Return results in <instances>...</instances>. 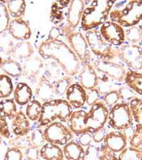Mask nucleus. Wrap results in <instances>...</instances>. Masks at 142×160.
<instances>
[{"label": "nucleus", "mask_w": 142, "mask_h": 160, "mask_svg": "<svg viewBox=\"0 0 142 160\" xmlns=\"http://www.w3.org/2000/svg\"><path fill=\"white\" fill-rule=\"evenodd\" d=\"M125 39L127 40L131 44L137 45L142 41V32L140 26H134L129 27L125 30Z\"/></svg>", "instance_id": "nucleus-34"}, {"label": "nucleus", "mask_w": 142, "mask_h": 160, "mask_svg": "<svg viewBox=\"0 0 142 160\" xmlns=\"http://www.w3.org/2000/svg\"><path fill=\"white\" fill-rule=\"evenodd\" d=\"M31 142L33 146L38 148H41L46 144V140L43 130L40 128L33 130L30 136Z\"/></svg>", "instance_id": "nucleus-37"}, {"label": "nucleus", "mask_w": 142, "mask_h": 160, "mask_svg": "<svg viewBox=\"0 0 142 160\" xmlns=\"http://www.w3.org/2000/svg\"><path fill=\"white\" fill-rule=\"evenodd\" d=\"M38 53L45 60L53 59L67 76L73 77L79 73L81 63L70 46L61 39H47L38 46Z\"/></svg>", "instance_id": "nucleus-1"}, {"label": "nucleus", "mask_w": 142, "mask_h": 160, "mask_svg": "<svg viewBox=\"0 0 142 160\" xmlns=\"http://www.w3.org/2000/svg\"><path fill=\"white\" fill-rule=\"evenodd\" d=\"M2 68L6 75L9 77H19L23 73L22 66L21 64L14 60L4 61L2 63Z\"/></svg>", "instance_id": "nucleus-30"}, {"label": "nucleus", "mask_w": 142, "mask_h": 160, "mask_svg": "<svg viewBox=\"0 0 142 160\" xmlns=\"http://www.w3.org/2000/svg\"><path fill=\"white\" fill-rule=\"evenodd\" d=\"M115 3L114 0L92 1L89 6L85 7L82 14L81 21L82 30L85 32L93 30L107 22Z\"/></svg>", "instance_id": "nucleus-2"}, {"label": "nucleus", "mask_w": 142, "mask_h": 160, "mask_svg": "<svg viewBox=\"0 0 142 160\" xmlns=\"http://www.w3.org/2000/svg\"><path fill=\"white\" fill-rule=\"evenodd\" d=\"M92 140V135L89 132L83 133L79 135V143L82 147H88L91 144Z\"/></svg>", "instance_id": "nucleus-47"}, {"label": "nucleus", "mask_w": 142, "mask_h": 160, "mask_svg": "<svg viewBox=\"0 0 142 160\" xmlns=\"http://www.w3.org/2000/svg\"><path fill=\"white\" fill-rule=\"evenodd\" d=\"M140 28H141V32H142V23H141V24L140 26Z\"/></svg>", "instance_id": "nucleus-52"}, {"label": "nucleus", "mask_w": 142, "mask_h": 160, "mask_svg": "<svg viewBox=\"0 0 142 160\" xmlns=\"http://www.w3.org/2000/svg\"><path fill=\"white\" fill-rule=\"evenodd\" d=\"M117 56L125 65L134 71L142 70V48L139 45L126 44L117 51Z\"/></svg>", "instance_id": "nucleus-9"}, {"label": "nucleus", "mask_w": 142, "mask_h": 160, "mask_svg": "<svg viewBox=\"0 0 142 160\" xmlns=\"http://www.w3.org/2000/svg\"><path fill=\"white\" fill-rule=\"evenodd\" d=\"M98 160H118L115 154L110 152H102Z\"/></svg>", "instance_id": "nucleus-49"}, {"label": "nucleus", "mask_w": 142, "mask_h": 160, "mask_svg": "<svg viewBox=\"0 0 142 160\" xmlns=\"http://www.w3.org/2000/svg\"><path fill=\"white\" fill-rule=\"evenodd\" d=\"M14 92L12 78L6 74L0 75V98L6 99Z\"/></svg>", "instance_id": "nucleus-33"}, {"label": "nucleus", "mask_w": 142, "mask_h": 160, "mask_svg": "<svg viewBox=\"0 0 142 160\" xmlns=\"http://www.w3.org/2000/svg\"><path fill=\"white\" fill-rule=\"evenodd\" d=\"M141 48H142V47H141Z\"/></svg>", "instance_id": "nucleus-53"}, {"label": "nucleus", "mask_w": 142, "mask_h": 160, "mask_svg": "<svg viewBox=\"0 0 142 160\" xmlns=\"http://www.w3.org/2000/svg\"><path fill=\"white\" fill-rule=\"evenodd\" d=\"M108 132L107 130L105 128H103L98 130L96 132L92 135V140L94 141L95 143H101L103 140H105L106 135H107Z\"/></svg>", "instance_id": "nucleus-46"}, {"label": "nucleus", "mask_w": 142, "mask_h": 160, "mask_svg": "<svg viewBox=\"0 0 142 160\" xmlns=\"http://www.w3.org/2000/svg\"><path fill=\"white\" fill-rule=\"evenodd\" d=\"M66 100L72 108L79 109L86 103L87 92L79 83H73L68 88L66 93Z\"/></svg>", "instance_id": "nucleus-18"}, {"label": "nucleus", "mask_w": 142, "mask_h": 160, "mask_svg": "<svg viewBox=\"0 0 142 160\" xmlns=\"http://www.w3.org/2000/svg\"><path fill=\"white\" fill-rule=\"evenodd\" d=\"M43 68L42 60L38 57L28 58L24 62L23 71H25L27 76L30 79H34L39 74Z\"/></svg>", "instance_id": "nucleus-25"}, {"label": "nucleus", "mask_w": 142, "mask_h": 160, "mask_svg": "<svg viewBox=\"0 0 142 160\" xmlns=\"http://www.w3.org/2000/svg\"><path fill=\"white\" fill-rule=\"evenodd\" d=\"M118 160H142V151L133 147H126L120 152Z\"/></svg>", "instance_id": "nucleus-35"}, {"label": "nucleus", "mask_w": 142, "mask_h": 160, "mask_svg": "<svg viewBox=\"0 0 142 160\" xmlns=\"http://www.w3.org/2000/svg\"><path fill=\"white\" fill-rule=\"evenodd\" d=\"M2 136L0 135V144L2 143Z\"/></svg>", "instance_id": "nucleus-51"}, {"label": "nucleus", "mask_w": 142, "mask_h": 160, "mask_svg": "<svg viewBox=\"0 0 142 160\" xmlns=\"http://www.w3.org/2000/svg\"><path fill=\"white\" fill-rule=\"evenodd\" d=\"M85 9V3L81 0L71 1L67 8L66 19L68 27L74 29L81 22V18Z\"/></svg>", "instance_id": "nucleus-19"}, {"label": "nucleus", "mask_w": 142, "mask_h": 160, "mask_svg": "<svg viewBox=\"0 0 142 160\" xmlns=\"http://www.w3.org/2000/svg\"><path fill=\"white\" fill-rule=\"evenodd\" d=\"M120 100V95L117 90H110L106 92L103 95L102 101L105 103L106 106L108 108V109H111L114 105H115L119 102V100Z\"/></svg>", "instance_id": "nucleus-38"}, {"label": "nucleus", "mask_w": 142, "mask_h": 160, "mask_svg": "<svg viewBox=\"0 0 142 160\" xmlns=\"http://www.w3.org/2000/svg\"><path fill=\"white\" fill-rule=\"evenodd\" d=\"M119 95H120V99L123 102H129L131 101L133 99L136 98V92H134L130 88H129L127 86H124L120 88L118 90Z\"/></svg>", "instance_id": "nucleus-41"}, {"label": "nucleus", "mask_w": 142, "mask_h": 160, "mask_svg": "<svg viewBox=\"0 0 142 160\" xmlns=\"http://www.w3.org/2000/svg\"><path fill=\"white\" fill-rule=\"evenodd\" d=\"M70 0H62L53 2L51 12L50 15V19L53 24H58L64 19L66 14L64 12V9L70 3Z\"/></svg>", "instance_id": "nucleus-27"}, {"label": "nucleus", "mask_w": 142, "mask_h": 160, "mask_svg": "<svg viewBox=\"0 0 142 160\" xmlns=\"http://www.w3.org/2000/svg\"><path fill=\"white\" fill-rule=\"evenodd\" d=\"M23 153L20 149L17 148H9L5 154L4 160H22Z\"/></svg>", "instance_id": "nucleus-42"}, {"label": "nucleus", "mask_w": 142, "mask_h": 160, "mask_svg": "<svg viewBox=\"0 0 142 160\" xmlns=\"http://www.w3.org/2000/svg\"><path fill=\"white\" fill-rule=\"evenodd\" d=\"M9 16L7 7L0 2V33L8 29Z\"/></svg>", "instance_id": "nucleus-39"}, {"label": "nucleus", "mask_w": 142, "mask_h": 160, "mask_svg": "<svg viewBox=\"0 0 142 160\" xmlns=\"http://www.w3.org/2000/svg\"><path fill=\"white\" fill-rule=\"evenodd\" d=\"M130 106L135 130L129 144L130 146L142 151V100L136 98L130 102Z\"/></svg>", "instance_id": "nucleus-11"}, {"label": "nucleus", "mask_w": 142, "mask_h": 160, "mask_svg": "<svg viewBox=\"0 0 142 160\" xmlns=\"http://www.w3.org/2000/svg\"><path fill=\"white\" fill-rule=\"evenodd\" d=\"M0 135L6 138H9L10 137V131L7 118L2 115H0Z\"/></svg>", "instance_id": "nucleus-45"}, {"label": "nucleus", "mask_w": 142, "mask_h": 160, "mask_svg": "<svg viewBox=\"0 0 142 160\" xmlns=\"http://www.w3.org/2000/svg\"><path fill=\"white\" fill-rule=\"evenodd\" d=\"M129 143L128 139L122 132V131L113 130L109 132L106 135L103 144L101 146L100 153L110 152L112 153H120L124 150Z\"/></svg>", "instance_id": "nucleus-12"}, {"label": "nucleus", "mask_w": 142, "mask_h": 160, "mask_svg": "<svg viewBox=\"0 0 142 160\" xmlns=\"http://www.w3.org/2000/svg\"><path fill=\"white\" fill-rule=\"evenodd\" d=\"M7 4V8L10 16L14 19H22L27 8V4L24 0L4 2Z\"/></svg>", "instance_id": "nucleus-28"}, {"label": "nucleus", "mask_w": 142, "mask_h": 160, "mask_svg": "<svg viewBox=\"0 0 142 160\" xmlns=\"http://www.w3.org/2000/svg\"><path fill=\"white\" fill-rule=\"evenodd\" d=\"M95 70L108 78H111L117 82L125 81L126 71L124 67L119 63H113L110 61L98 60L94 64Z\"/></svg>", "instance_id": "nucleus-13"}, {"label": "nucleus", "mask_w": 142, "mask_h": 160, "mask_svg": "<svg viewBox=\"0 0 142 160\" xmlns=\"http://www.w3.org/2000/svg\"><path fill=\"white\" fill-rule=\"evenodd\" d=\"M61 29L66 37L70 48L77 56L81 63H90L91 51L84 36L81 32L71 29L68 26Z\"/></svg>", "instance_id": "nucleus-7"}, {"label": "nucleus", "mask_w": 142, "mask_h": 160, "mask_svg": "<svg viewBox=\"0 0 142 160\" xmlns=\"http://www.w3.org/2000/svg\"><path fill=\"white\" fill-rule=\"evenodd\" d=\"M12 53L14 57L19 59L28 58L33 53V48L28 41H21L14 46Z\"/></svg>", "instance_id": "nucleus-29"}, {"label": "nucleus", "mask_w": 142, "mask_h": 160, "mask_svg": "<svg viewBox=\"0 0 142 160\" xmlns=\"http://www.w3.org/2000/svg\"><path fill=\"white\" fill-rule=\"evenodd\" d=\"M63 152L66 160H85V151L79 142L71 141L63 146Z\"/></svg>", "instance_id": "nucleus-23"}, {"label": "nucleus", "mask_w": 142, "mask_h": 160, "mask_svg": "<svg viewBox=\"0 0 142 160\" xmlns=\"http://www.w3.org/2000/svg\"><path fill=\"white\" fill-rule=\"evenodd\" d=\"M2 61H3V60H2V58H1V56H0V66H2Z\"/></svg>", "instance_id": "nucleus-50"}, {"label": "nucleus", "mask_w": 142, "mask_h": 160, "mask_svg": "<svg viewBox=\"0 0 142 160\" xmlns=\"http://www.w3.org/2000/svg\"><path fill=\"white\" fill-rule=\"evenodd\" d=\"M73 112V108L66 100L53 99L44 102L41 116L37 121L38 127L47 126L56 120L67 122Z\"/></svg>", "instance_id": "nucleus-3"}, {"label": "nucleus", "mask_w": 142, "mask_h": 160, "mask_svg": "<svg viewBox=\"0 0 142 160\" xmlns=\"http://www.w3.org/2000/svg\"><path fill=\"white\" fill-rule=\"evenodd\" d=\"M108 126L114 130L123 131L133 123L130 103L119 102L109 111L107 120Z\"/></svg>", "instance_id": "nucleus-6"}, {"label": "nucleus", "mask_w": 142, "mask_h": 160, "mask_svg": "<svg viewBox=\"0 0 142 160\" xmlns=\"http://www.w3.org/2000/svg\"><path fill=\"white\" fill-rule=\"evenodd\" d=\"M14 101L21 106L27 105L33 98V91L26 82H19L14 90Z\"/></svg>", "instance_id": "nucleus-22"}, {"label": "nucleus", "mask_w": 142, "mask_h": 160, "mask_svg": "<svg viewBox=\"0 0 142 160\" xmlns=\"http://www.w3.org/2000/svg\"><path fill=\"white\" fill-rule=\"evenodd\" d=\"M109 115V109L103 102L96 103L91 106L87 112V125L89 133L93 135L100 129L105 128Z\"/></svg>", "instance_id": "nucleus-10"}, {"label": "nucleus", "mask_w": 142, "mask_h": 160, "mask_svg": "<svg viewBox=\"0 0 142 160\" xmlns=\"http://www.w3.org/2000/svg\"><path fill=\"white\" fill-rule=\"evenodd\" d=\"M85 37L90 51L101 60L111 61L117 55V52L112 48V45L102 37L100 31H88L85 33Z\"/></svg>", "instance_id": "nucleus-5"}, {"label": "nucleus", "mask_w": 142, "mask_h": 160, "mask_svg": "<svg viewBox=\"0 0 142 160\" xmlns=\"http://www.w3.org/2000/svg\"><path fill=\"white\" fill-rule=\"evenodd\" d=\"M125 82L134 92L142 95V73L129 70L126 72Z\"/></svg>", "instance_id": "nucleus-26"}, {"label": "nucleus", "mask_w": 142, "mask_h": 160, "mask_svg": "<svg viewBox=\"0 0 142 160\" xmlns=\"http://www.w3.org/2000/svg\"><path fill=\"white\" fill-rule=\"evenodd\" d=\"M61 28L58 27H53L50 31L48 34V39L53 40V39H58L59 36L61 34Z\"/></svg>", "instance_id": "nucleus-48"}, {"label": "nucleus", "mask_w": 142, "mask_h": 160, "mask_svg": "<svg viewBox=\"0 0 142 160\" xmlns=\"http://www.w3.org/2000/svg\"><path fill=\"white\" fill-rule=\"evenodd\" d=\"M43 134L47 142L59 146L66 145L73 139V133L61 122H54L46 126Z\"/></svg>", "instance_id": "nucleus-8"}, {"label": "nucleus", "mask_w": 142, "mask_h": 160, "mask_svg": "<svg viewBox=\"0 0 142 160\" xmlns=\"http://www.w3.org/2000/svg\"><path fill=\"white\" fill-rule=\"evenodd\" d=\"M82 67L78 73L79 84L85 90L94 88L99 84V78L93 65L90 63H81Z\"/></svg>", "instance_id": "nucleus-15"}, {"label": "nucleus", "mask_w": 142, "mask_h": 160, "mask_svg": "<svg viewBox=\"0 0 142 160\" xmlns=\"http://www.w3.org/2000/svg\"><path fill=\"white\" fill-rule=\"evenodd\" d=\"M100 32L105 39L115 46L122 45L125 41V33L123 27L117 23L108 21L100 27Z\"/></svg>", "instance_id": "nucleus-14"}, {"label": "nucleus", "mask_w": 142, "mask_h": 160, "mask_svg": "<svg viewBox=\"0 0 142 160\" xmlns=\"http://www.w3.org/2000/svg\"><path fill=\"white\" fill-rule=\"evenodd\" d=\"M102 99L103 95H102L101 92L97 88L90 90L87 92L86 103L88 105V106H92L96 103L102 102Z\"/></svg>", "instance_id": "nucleus-40"}, {"label": "nucleus", "mask_w": 142, "mask_h": 160, "mask_svg": "<svg viewBox=\"0 0 142 160\" xmlns=\"http://www.w3.org/2000/svg\"><path fill=\"white\" fill-rule=\"evenodd\" d=\"M111 22L122 27L136 26L142 20V0H132L126 2L122 9H115L110 12Z\"/></svg>", "instance_id": "nucleus-4"}, {"label": "nucleus", "mask_w": 142, "mask_h": 160, "mask_svg": "<svg viewBox=\"0 0 142 160\" xmlns=\"http://www.w3.org/2000/svg\"><path fill=\"white\" fill-rule=\"evenodd\" d=\"M54 84L55 82H50L45 76L41 77L36 89V93L43 102L53 100L54 95H56Z\"/></svg>", "instance_id": "nucleus-21"}, {"label": "nucleus", "mask_w": 142, "mask_h": 160, "mask_svg": "<svg viewBox=\"0 0 142 160\" xmlns=\"http://www.w3.org/2000/svg\"><path fill=\"white\" fill-rule=\"evenodd\" d=\"M12 130L16 136H26L29 133L31 130L29 120L22 110L17 112L12 119Z\"/></svg>", "instance_id": "nucleus-20"}, {"label": "nucleus", "mask_w": 142, "mask_h": 160, "mask_svg": "<svg viewBox=\"0 0 142 160\" xmlns=\"http://www.w3.org/2000/svg\"><path fill=\"white\" fill-rule=\"evenodd\" d=\"M87 112L85 110H80L75 111L69 118L68 127L73 134L76 135L89 132V129L87 125Z\"/></svg>", "instance_id": "nucleus-17"}, {"label": "nucleus", "mask_w": 142, "mask_h": 160, "mask_svg": "<svg viewBox=\"0 0 142 160\" xmlns=\"http://www.w3.org/2000/svg\"><path fill=\"white\" fill-rule=\"evenodd\" d=\"M7 29L13 38L22 41H27L32 34L29 24L23 19L12 20Z\"/></svg>", "instance_id": "nucleus-16"}, {"label": "nucleus", "mask_w": 142, "mask_h": 160, "mask_svg": "<svg viewBox=\"0 0 142 160\" xmlns=\"http://www.w3.org/2000/svg\"><path fill=\"white\" fill-rule=\"evenodd\" d=\"M14 146L13 148L18 149H27L32 146V142L29 136H17V138L14 141Z\"/></svg>", "instance_id": "nucleus-43"}, {"label": "nucleus", "mask_w": 142, "mask_h": 160, "mask_svg": "<svg viewBox=\"0 0 142 160\" xmlns=\"http://www.w3.org/2000/svg\"><path fill=\"white\" fill-rule=\"evenodd\" d=\"M24 154L28 160H38L40 157V149L32 145L25 149Z\"/></svg>", "instance_id": "nucleus-44"}, {"label": "nucleus", "mask_w": 142, "mask_h": 160, "mask_svg": "<svg viewBox=\"0 0 142 160\" xmlns=\"http://www.w3.org/2000/svg\"><path fill=\"white\" fill-rule=\"evenodd\" d=\"M40 157L43 160H63L64 154L60 146L47 142L40 149Z\"/></svg>", "instance_id": "nucleus-24"}, {"label": "nucleus", "mask_w": 142, "mask_h": 160, "mask_svg": "<svg viewBox=\"0 0 142 160\" xmlns=\"http://www.w3.org/2000/svg\"><path fill=\"white\" fill-rule=\"evenodd\" d=\"M71 77L67 76L58 80L54 84V90H55V94L58 96H63L66 95L68 88L72 85Z\"/></svg>", "instance_id": "nucleus-36"}, {"label": "nucleus", "mask_w": 142, "mask_h": 160, "mask_svg": "<svg viewBox=\"0 0 142 160\" xmlns=\"http://www.w3.org/2000/svg\"><path fill=\"white\" fill-rule=\"evenodd\" d=\"M17 113V109L14 100L6 98L0 101V115L12 120Z\"/></svg>", "instance_id": "nucleus-31"}, {"label": "nucleus", "mask_w": 142, "mask_h": 160, "mask_svg": "<svg viewBox=\"0 0 142 160\" xmlns=\"http://www.w3.org/2000/svg\"><path fill=\"white\" fill-rule=\"evenodd\" d=\"M41 111H42V104L37 100H32L27 105L26 115L27 116L28 120L35 122L39 119Z\"/></svg>", "instance_id": "nucleus-32"}]
</instances>
